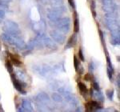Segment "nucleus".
<instances>
[{
  "mask_svg": "<svg viewBox=\"0 0 120 112\" xmlns=\"http://www.w3.org/2000/svg\"><path fill=\"white\" fill-rule=\"evenodd\" d=\"M0 98H1V96H0Z\"/></svg>",
  "mask_w": 120,
  "mask_h": 112,
  "instance_id": "nucleus-34",
  "label": "nucleus"
},
{
  "mask_svg": "<svg viewBox=\"0 0 120 112\" xmlns=\"http://www.w3.org/2000/svg\"><path fill=\"white\" fill-rule=\"evenodd\" d=\"M74 66H75V70L78 71V68L79 67V60L77 59L76 56H75V57H74Z\"/></svg>",
  "mask_w": 120,
  "mask_h": 112,
  "instance_id": "nucleus-25",
  "label": "nucleus"
},
{
  "mask_svg": "<svg viewBox=\"0 0 120 112\" xmlns=\"http://www.w3.org/2000/svg\"><path fill=\"white\" fill-rule=\"evenodd\" d=\"M99 35H100V39H101V41L102 43H104L105 41H104V34L102 33V30H99Z\"/></svg>",
  "mask_w": 120,
  "mask_h": 112,
  "instance_id": "nucleus-30",
  "label": "nucleus"
},
{
  "mask_svg": "<svg viewBox=\"0 0 120 112\" xmlns=\"http://www.w3.org/2000/svg\"><path fill=\"white\" fill-rule=\"evenodd\" d=\"M113 94H114V90H108V91H107V96L111 100L113 99Z\"/></svg>",
  "mask_w": 120,
  "mask_h": 112,
  "instance_id": "nucleus-26",
  "label": "nucleus"
},
{
  "mask_svg": "<svg viewBox=\"0 0 120 112\" xmlns=\"http://www.w3.org/2000/svg\"><path fill=\"white\" fill-rule=\"evenodd\" d=\"M65 11V8L63 6L60 7H55V8L51 11H50L47 13V18L50 21L53 22H55L56 21H58L60 19L61 15H63V13Z\"/></svg>",
  "mask_w": 120,
  "mask_h": 112,
  "instance_id": "nucleus-2",
  "label": "nucleus"
},
{
  "mask_svg": "<svg viewBox=\"0 0 120 112\" xmlns=\"http://www.w3.org/2000/svg\"><path fill=\"white\" fill-rule=\"evenodd\" d=\"M51 98H52V100H53V101L56 102V103H62V102H63V100L62 95H60L59 94H57V93L52 94Z\"/></svg>",
  "mask_w": 120,
  "mask_h": 112,
  "instance_id": "nucleus-14",
  "label": "nucleus"
},
{
  "mask_svg": "<svg viewBox=\"0 0 120 112\" xmlns=\"http://www.w3.org/2000/svg\"><path fill=\"white\" fill-rule=\"evenodd\" d=\"M22 107L26 111H33L32 104L30 101H29V100H23Z\"/></svg>",
  "mask_w": 120,
  "mask_h": 112,
  "instance_id": "nucleus-11",
  "label": "nucleus"
},
{
  "mask_svg": "<svg viewBox=\"0 0 120 112\" xmlns=\"http://www.w3.org/2000/svg\"><path fill=\"white\" fill-rule=\"evenodd\" d=\"M0 1L2 2V3H8L10 2L11 1V0H0Z\"/></svg>",
  "mask_w": 120,
  "mask_h": 112,
  "instance_id": "nucleus-33",
  "label": "nucleus"
},
{
  "mask_svg": "<svg viewBox=\"0 0 120 112\" xmlns=\"http://www.w3.org/2000/svg\"><path fill=\"white\" fill-rule=\"evenodd\" d=\"M34 46H35V45H34V39H33V40H30V41L27 43V45L25 46V49L28 50V51H31V50L34 49Z\"/></svg>",
  "mask_w": 120,
  "mask_h": 112,
  "instance_id": "nucleus-18",
  "label": "nucleus"
},
{
  "mask_svg": "<svg viewBox=\"0 0 120 112\" xmlns=\"http://www.w3.org/2000/svg\"><path fill=\"white\" fill-rule=\"evenodd\" d=\"M89 71H94V63H90V64H89Z\"/></svg>",
  "mask_w": 120,
  "mask_h": 112,
  "instance_id": "nucleus-32",
  "label": "nucleus"
},
{
  "mask_svg": "<svg viewBox=\"0 0 120 112\" xmlns=\"http://www.w3.org/2000/svg\"><path fill=\"white\" fill-rule=\"evenodd\" d=\"M4 28L7 30V33L11 34H15V35H18L20 34V30H19V25L16 23L15 22L11 20H7L4 22Z\"/></svg>",
  "mask_w": 120,
  "mask_h": 112,
  "instance_id": "nucleus-3",
  "label": "nucleus"
},
{
  "mask_svg": "<svg viewBox=\"0 0 120 112\" xmlns=\"http://www.w3.org/2000/svg\"><path fill=\"white\" fill-rule=\"evenodd\" d=\"M11 78H12V80H13V84H14V86H15V89H16L19 92H22V93L23 94H25L26 92L24 91V90H22V88L23 87H25V86H26V83H23V82H20L19 80L18 79H16L15 78H14V76H11Z\"/></svg>",
  "mask_w": 120,
  "mask_h": 112,
  "instance_id": "nucleus-8",
  "label": "nucleus"
},
{
  "mask_svg": "<svg viewBox=\"0 0 120 112\" xmlns=\"http://www.w3.org/2000/svg\"><path fill=\"white\" fill-rule=\"evenodd\" d=\"M10 55H11V61L12 62L15 66H20L21 64H22V62L19 60V58L15 57L14 55H11V54Z\"/></svg>",
  "mask_w": 120,
  "mask_h": 112,
  "instance_id": "nucleus-15",
  "label": "nucleus"
},
{
  "mask_svg": "<svg viewBox=\"0 0 120 112\" xmlns=\"http://www.w3.org/2000/svg\"><path fill=\"white\" fill-rule=\"evenodd\" d=\"M79 57L82 61L85 60V58H84V56H83V53H82V50H81V49L79 50Z\"/></svg>",
  "mask_w": 120,
  "mask_h": 112,
  "instance_id": "nucleus-27",
  "label": "nucleus"
},
{
  "mask_svg": "<svg viewBox=\"0 0 120 112\" xmlns=\"http://www.w3.org/2000/svg\"><path fill=\"white\" fill-rule=\"evenodd\" d=\"M111 35L113 38H119V36H120L119 28L115 29V30H111Z\"/></svg>",
  "mask_w": 120,
  "mask_h": 112,
  "instance_id": "nucleus-20",
  "label": "nucleus"
},
{
  "mask_svg": "<svg viewBox=\"0 0 120 112\" xmlns=\"http://www.w3.org/2000/svg\"><path fill=\"white\" fill-rule=\"evenodd\" d=\"M115 9H116V5L114 3L110 5H103V7H102V10L106 13L114 12L115 11Z\"/></svg>",
  "mask_w": 120,
  "mask_h": 112,
  "instance_id": "nucleus-12",
  "label": "nucleus"
},
{
  "mask_svg": "<svg viewBox=\"0 0 120 112\" xmlns=\"http://www.w3.org/2000/svg\"><path fill=\"white\" fill-rule=\"evenodd\" d=\"M62 94H63V95L64 96L66 100H67V101L71 105L77 106L79 104V101L76 98V97H75L73 94L70 93L68 90H64V91L62 92Z\"/></svg>",
  "mask_w": 120,
  "mask_h": 112,
  "instance_id": "nucleus-4",
  "label": "nucleus"
},
{
  "mask_svg": "<svg viewBox=\"0 0 120 112\" xmlns=\"http://www.w3.org/2000/svg\"><path fill=\"white\" fill-rule=\"evenodd\" d=\"M93 87H94V89L95 90H99V85H98V83L97 82H93Z\"/></svg>",
  "mask_w": 120,
  "mask_h": 112,
  "instance_id": "nucleus-28",
  "label": "nucleus"
},
{
  "mask_svg": "<svg viewBox=\"0 0 120 112\" xmlns=\"http://www.w3.org/2000/svg\"><path fill=\"white\" fill-rule=\"evenodd\" d=\"M51 4H52L54 7H60L62 6V3H63V1L62 0H48Z\"/></svg>",
  "mask_w": 120,
  "mask_h": 112,
  "instance_id": "nucleus-16",
  "label": "nucleus"
},
{
  "mask_svg": "<svg viewBox=\"0 0 120 112\" xmlns=\"http://www.w3.org/2000/svg\"><path fill=\"white\" fill-rule=\"evenodd\" d=\"M79 88L81 90V92H82V93H84V92L86 93V90H87L86 86L84 83H82V82H79Z\"/></svg>",
  "mask_w": 120,
  "mask_h": 112,
  "instance_id": "nucleus-21",
  "label": "nucleus"
},
{
  "mask_svg": "<svg viewBox=\"0 0 120 112\" xmlns=\"http://www.w3.org/2000/svg\"><path fill=\"white\" fill-rule=\"evenodd\" d=\"M5 14H6V11H2V10H0V19H4V17H5Z\"/></svg>",
  "mask_w": 120,
  "mask_h": 112,
  "instance_id": "nucleus-31",
  "label": "nucleus"
},
{
  "mask_svg": "<svg viewBox=\"0 0 120 112\" xmlns=\"http://www.w3.org/2000/svg\"><path fill=\"white\" fill-rule=\"evenodd\" d=\"M94 96H95L96 98H97L98 100H100L101 102H103L104 101V96H103V94H102V92H100L99 90H97V93H95Z\"/></svg>",
  "mask_w": 120,
  "mask_h": 112,
  "instance_id": "nucleus-19",
  "label": "nucleus"
},
{
  "mask_svg": "<svg viewBox=\"0 0 120 112\" xmlns=\"http://www.w3.org/2000/svg\"><path fill=\"white\" fill-rule=\"evenodd\" d=\"M6 67H7V71H9L10 73H12L13 72V66L12 64H11V63L10 61H7V63H6Z\"/></svg>",
  "mask_w": 120,
  "mask_h": 112,
  "instance_id": "nucleus-22",
  "label": "nucleus"
},
{
  "mask_svg": "<svg viewBox=\"0 0 120 112\" xmlns=\"http://www.w3.org/2000/svg\"><path fill=\"white\" fill-rule=\"evenodd\" d=\"M0 10L2 11H7L8 10V6H7V3H0Z\"/></svg>",
  "mask_w": 120,
  "mask_h": 112,
  "instance_id": "nucleus-24",
  "label": "nucleus"
},
{
  "mask_svg": "<svg viewBox=\"0 0 120 112\" xmlns=\"http://www.w3.org/2000/svg\"><path fill=\"white\" fill-rule=\"evenodd\" d=\"M106 25L110 30H113L119 28V22L115 19H106Z\"/></svg>",
  "mask_w": 120,
  "mask_h": 112,
  "instance_id": "nucleus-10",
  "label": "nucleus"
},
{
  "mask_svg": "<svg viewBox=\"0 0 120 112\" xmlns=\"http://www.w3.org/2000/svg\"><path fill=\"white\" fill-rule=\"evenodd\" d=\"M103 5H110L113 3V0H102Z\"/></svg>",
  "mask_w": 120,
  "mask_h": 112,
  "instance_id": "nucleus-29",
  "label": "nucleus"
},
{
  "mask_svg": "<svg viewBox=\"0 0 120 112\" xmlns=\"http://www.w3.org/2000/svg\"><path fill=\"white\" fill-rule=\"evenodd\" d=\"M106 19H115V15L114 12H110V13H106Z\"/></svg>",
  "mask_w": 120,
  "mask_h": 112,
  "instance_id": "nucleus-23",
  "label": "nucleus"
},
{
  "mask_svg": "<svg viewBox=\"0 0 120 112\" xmlns=\"http://www.w3.org/2000/svg\"><path fill=\"white\" fill-rule=\"evenodd\" d=\"M76 41H77V35H76V34H75L70 38V39L68 40V42H67V46H66V48L72 47L76 43Z\"/></svg>",
  "mask_w": 120,
  "mask_h": 112,
  "instance_id": "nucleus-13",
  "label": "nucleus"
},
{
  "mask_svg": "<svg viewBox=\"0 0 120 112\" xmlns=\"http://www.w3.org/2000/svg\"><path fill=\"white\" fill-rule=\"evenodd\" d=\"M56 27L59 31L67 34L70 30V26H71V19L68 17H64V18H60L59 20L55 22Z\"/></svg>",
  "mask_w": 120,
  "mask_h": 112,
  "instance_id": "nucleus-1",
  "label": "nucleus"
},
{
  "mask_svg": "<svg viewBox=\"0 0 120 112\" xmlns=\"http://www.w3.org/2000/svg\"><path fill=\"white\" fill-rule=\"evenodd\" d=\"M46 28V24L44 21H38L33 24V30H34L37 34H42Z\"/></svg>",
  "mask_w": 120,
  "mask_h": 112,
  "instance_id": "nucleus-6",
  "label": "nucleus"
},
{
  "mask_svg": "<svg viewBox=\"0 0 120 112\" xmlns=\"http://www.w3.org/2000/svg\"><path fill=\"white\" fill-rule=\"evenodd\" d=\"M35 98L37 102L46 104H46H50V103H51V99H50L49 95L47 94L44 93V92H41V93L38 94Z\"/></svg>",
  "mask_w": 120,
  "mask_h": 112,
  "instance_id": "nucleus-7",
  "label": "nucleus"
},
{
  "mask_svg": "<svg viewBox=\"0 0 120 112\" xmlns=\"http://www.w3.org/2000/svg\"><path fill=\"white\" fill-rule=\"evenodd\" d=\"M74 30L75 32L77 33L79 30V19L77 18L76 14H75V20H74Z\"/></svg>",
  "mask_w": 120,
  "mask_h": 112,
  "instance_id": "nucleus-17",
  "label": "nucleus"
},
{
  "mask_svg": "<svg viewBox=\"0 0 120 112\" xmlns=\"http://www.w3.org/2000/svg\"><path fill=\"white\" fill-rule=\"evenodd\" d=\"M50 36L51 37L54 41L59 44H63L65 42V37L61 34L60 32L57 31V30H51L50 32Z\"/></svg>",
  "mask_w": 120,
  "mask_h": 112,
  "instance_id": "nucleus-5",
  "label": "nucleus"
},
{
  "mask_svg": "<svg viewBox=\"0 0 120 112\" xmlns=\"http://www.w3.org/2000/svg\"><path fill=\"white\" fill-rule=\"evenodd\" d=\"M43 46H45L46 47L49 48L51 50H56L57 49V45L51 38L48 37H44L43 38Z\"/></svg>",
  "mask_w": 120,
  "mask_h": 112,
  "instance_id": "nucleus-9",
  "label": "nucleus"
}]
</instances>
